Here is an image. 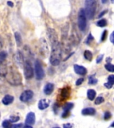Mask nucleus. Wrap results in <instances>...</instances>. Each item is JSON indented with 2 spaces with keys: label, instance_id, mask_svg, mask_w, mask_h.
<instances>
[{
  "label": "nucleus",
  "instance_id": "obj_1",
  "mask_svg": "<svg viewBox=\"0 0 114 128\" xmlns=\"http://www.w3.org/2000/svg\"><path fill=\"white\" fill-rule=\"evenodd\" d=\"M62 47L60 42L52 45V53L50 56V63L52 66H57L62 61Z\"/></svg>",
  "mask_w": 114,
  "mask_h": 128
},
{
  "label": "nucleus",
  "instance_id": "obj_2",
  "mask_svg": "<svg viewBox=\"0 0 114 128\" xmlns=\"http://www.w3.org/2000/svg\"><path fill=\"white\" fill-rule=\"evenodd\" d=\"M7 81L10 85L13 86H20L22 84V77L21 74L15 68H11L10 72L6 76Z\"/></svg>",
  "mask_w": 114,
  "mask_h": 128
},
{
  "label": "nucleus",
  "instance_id": "obj_3",
  "mask_svg": "<svg viewBox=\"0 0 114 128\" xmlns=\"http://www.w3.org/2000/svg\"><path fill=\"white\" fill-rule=\"evenodd\" d=\"M85 12L86 17L89 20H92L94 18L96 11V2L95 0H86L85 3Z\"/></svg>",
  "mask_w": 114,
  "mask_h": 128
},
{
  "label": "nucleus",
  "instance_id": "obj_4",
  "mask_svg": "<svg viewBox=\"0 0 114 128\" xmlns=\"http://www.w3.org/2000/svg\"><path fill=\"white\" fill-rule=\"evenodd\" d=\"M78 27L82 32H84L87 27V17L84 9H81L78 14Z\"/></svg>",
  "mask_w": 114,
  "mask_h": 128
},
{
  "label": "nucleus",
  "instance_id": "obj_5",
  "mask_svg": "<svg viewBox=\"0 0 114 128\" xmlns=\"http://www.w3.org/2000/svg\"><path fill=\"white\" fill-rule=\"evenodd\" d=\"M24 75H25V78L27 80H31L34 78V71L32 67V64L30 61L27 60L25 62L24 66Z\"/></svg>",
  "mask_w": 114,
  "mask_h": 128
},
{
  "label": "nucleus",
  "instance_id": "obj_6",
  "mask_svg": "<svg viewBox=\"0 0 114 128\" xmlns=\"http://www.w3.org/2000/svg\"><path fill=\"white\" fill-rule=\"evenodd\" d=\"M35 72H36V78L38 80H42L45 77V72H44V68L42 67V63L40 61L37 60L35 64Z\"/></svg>",
  "mask_w": 114,
  "mask_h": 128
},
{
  "label": "nucleus",
  "instance_id": "obj_7",
  "mask_svg": "<svg viewBox=\"0 0 114 128\" xmlns=\"http://www.w3.org/2000/svg\"><path fill=\"white\" fill-rule=\"evenodd\" d=\"M70 94H71V89H70V87L64 88L61 90L60 95L58 96H59V100L61 102L66 101V100L70 98Z\"/></svg>",
  "mask_w": 114,
  "mask_h": 128
},
{
  "label": "nucleus",
  "instance_id": "obj_8",
  "mask_svg": "<svg viewBox=\"0 0 114 128\" xmlns=\"http://www.w3.org/2000/svg\"><path fill=\"white\" fill-rule=\"evenodd\" d=\"M34 92H32V90H26L20 96V100L21 102L26 103V102H28L32 100L34 97Z\"/></svg>",
  "mask_w": 114,
  "mask_h": 128
},
{
  "label": "nucleus",
  "instance_id": "obj_9",
  "mask_svg": "<svg viewBox=\"0 0 114 128\" xmlns=\"http://www.w3.org/2000/svg\"><path fill=\"white\" fill-rule=\"evenodd\" d=\"M48 36L50 40V42L51 43V45H53L54 44H56L59 42L58 40V36L56 32L54 29L49 28L48 30Z\"/></svg>",
  "mask_w": 114,
  "mask_h": 128
},
{
  "label": "nucleus",
  "instance_id": "obj_10",
  "mask_svg": "<svg viewBox=\"0 0 114 128\" xmlns=\"http://www.w3.org/2000/svg\"><path fill=\"white\" fill-rule=\"evenodd\" d=\"M40 43V50L41 54L42 56H46L48 54V52H49V49H48L47 42L45 40V39H41Z\"/></svg>",
  "mask_w": 114,
  "mask_h": 128
},
{
  "label": "nucleus",
  "instance_id": "obj_11",
  "mask_svg": "<svg viewBox=\"0 0 114 128\" xmlns=\"http://www.w3.org/2000/svg\"><path fill=\"white\" fill-rule=\"evenodd\" d=\"M14 60L18 66L20 67H24L25 62H24V55L22 54L21 52H18L17 54L15 55V58H14Z\"/></svg>",
  "mask_w": 114,
  "mask_h": 128
},
{
  "label": "nucleus",
  "instance_id": "obj_12",
  "mask_svg": "<svg viewBox=\"0 0 114 128\" xmlns=\"http://www.w3.org/2000/svg\"><path fill=\"white\" fill-rule=\"evenodd\" d=\"M36 123V115L33 112H30L27 115L26 119V124L27 126H34Z\"/></svg>",
  "mask_w": 114,
  "mask_h": 128
},
{
  "label": "nucleus",
  "instance_id": "obj_13",
  "mask_svg": "<svg viewBox=\"0 0 114 128\" xmlns=\"http://www.w3.org/2000/svg\"><path fill=\"white\" fill-rule=\"evenodd\" d=\"M74 71L76 74L81 76H85L87 74V70L86 68H84L83 66H79V65H75L74 66Z\"/></svg>",
  "mask_w": 114,
  "mask_h": 128
},
{
  "label": "nucleus",
  "instance_id": "obj_14",
  "mask_svg": "<svg viewBox=\"0 0 114 128\" xmlns=\"http://www.w3.org/2000/svg\"><path fill=\"white\" fill-rule=\"evenodd\" d=\"M50 101L44 99V100H41L38 104V108L40 110H45L50 106Z\"/></svg>",
  "mask_w": 114,
  "mask_h": 128
},
{
  "label": "nucleus",
  "instance_id": "obj_15",
  "mask_svg": "<svg viewBox=\"0 0 114 128\" xmlns=\"http://www.w3.org/2000/svg\"><path fill=\"white\" fill-rule=\"evenodd\" d=\"M54 90V85L53 84H48L44 89V94L47 96H50L53 93Z\"/></svg>",
  "mask_w": 114,
  "mask_h": 128
},
{
  "label": "nucleus",
  "instance_id": "obj_16",
  "mask_svg": "<svg viewBox=\"0 0 114 128\" xmlns=\"http://www.w3.org/2000/svg\"><path fill=\"white\" fill-rule=\"evenodd\" d=\"M14 101V97L10 95H6L2 100V103L5 106H9L12 104Z\"/></svg>",
  "mask_w": 114,
  "mask_h": 128
},
{
  "label": "nucleus",
  "instance_id": "obj_17",
  "mask_svg": "<svg viewBox=\"0 0 114 128\" xmlns=\"http://www.w3.org/2000/svg\"><path fill=\"white\" fill-rule=\"evenodd\" d=\"M8 73V69L6 65L0 64V78H6V76Z\"/></svg>",
  "mask_w": 114,
  "mask_h": 128
},
{
  "label": "nucleus",
  "instance_id": "obj_18",
  "mask_svg": "<svg viewBox=\"0 0 114 128\" xmlns=\"http://www.w3.org/2000/svg\"><path fill=\"white\" fill-rule=\"evenodd\" d=\"M96 113V110L94 108H86V109L82 110V115H84V116H94Z\"/></svg>",
  "mask_w": 114,
  "mask_h": 128
},
{
  "label": "nucleus",
  "instance_id": "obj_19",
  "mask_svg": "<svg viewBox=\"0 0 114 128\" xmlns=\"http://www.w3.org/2000/svg\"><path fill=\"white\" fill-rule=\"evenodd\" d=\"M15 39L16 41V44L18 47H21L22 46V38L21 34L19 32H16L15 33Z\"/></svg>",
  "mask_w": 114,
  "mask_h": 128
},
{
  "label": "nucleus",
  "instance_id": "obj_20",
  "mask_svg": "<svg viewBox=\"0 0 114 128\" xmlns=\"http://www.w3.org/2000/svg\"><path fill=\"white\" fill-rule=\"evenodd\" d=\"M87 96H88V98L89 100H91V101H93L96 96V91L94 90H89L88 91V93H87Z\"/></svg>",
  "mask_w": 114,
  "mask_h": 128
},
{
  "label": "nucleus",
  "instance_id": "obj_21",
  "mask_svg": "<svg viewBox=\"0 0 114 128\" xmlns=\"http://www.w3.org/2000/svg\"><path fill=\"white\" fill-rule=\"evenodd\" d=\"M8 57V54L6 52H0V64H3Z\"/></svg>",
  "mask_w": 114,
  "mask_h": 128
},
{
  "label": "nucleus",
  "instance_id": "obj_22",
  "mask_svg": "<svg viewBox=\"0 0 114 128\" xmlns=\"http://www.w3.org/2000/svg\"><path fill=\"white\" fill-rule=\"evenodd\" d=\"M84 57L88 61H92L93 58V54L89 50H86V52H84Z\"/></svg>",
  "mask_w": 114,
  "mask_h": 128
},
{
  "label": "nucleus",
  "instance_id": "obj_23",
  "mask_svg": "<svg viewBox=\"0 0 114 128\" xmlns=\"http://www.w3.org/2000/svg\"><path fill=\"white\" fill-rule=\"evenodd\" d=\"M74 106V104H72V103H67L64 106V111H70V110L73 109Z\"/></svg>",
  "mask_w": 114,
  "mask_h": 128
},
{
  "label": "nucleus",
  "instance_id": "obj_24",
  "mask_svg": "<svg viewBox=\"0 0 114 128\" xmlns=\"http://www.w3.org/2000/svg\"><path fill=\"white\" fill-rule=\"evenodd\" d=\"M107 24H108V23H107V20H105V19L100 20V21H98V23H97L98 26H99L100 28H104V27L107 26Z\"/></svg>",
  "mask_w": 114,
  "mask_h": 128
},
{
  "label": "nucleus",
  "instance_id": "obj_25",
  "mask_svg": "<svg viewBox=\"0 0 114 128\" xmlns=\"http://www.w3.org/2000/svg\"><path fill=\"white\" fill-rule=\"evenodd\" d=\"M12 126V122L10 120H5L2 123V127L4 128H10Z\"/></svg>",
  "mask_w": 114,
  "mask_h": 128
},
{
  "label": "nucleus",
  "instance_id": "obj_26",
  "mask_svg": "<svg viewBox=\"0 0 114 128\" xmlns=\"http://www.w3.org/2000/svg\"><path fill=\"white\" fill-rule=\"evenodd\" d=\"M98 83V80L95 78V76H90L89 78V84L90 85H95Z\"/></svg>",
  "mask_w": 114,
  "mask_h": 128
},
{
  "label": "nucleus",
  "instance_id": "obj_27",
  "mask_svg": "<svg viewBox=\"0 0 114 128\" xmlns=\"http://www.w3.org/2000/svg\"><path fill=\"white\" fill-rule=\"evenodd\" d=\"M105 68H106V69L108 70V72H112V73L114 72V66L110 64V63L106 64V66H105Z\"/></svg>",
  "mask_w": 114,
  "mask_h": 128
},
{
  "label": "nucleus",
  "instance_id": "obj_28",
  "mask_svg": "<svg viewBox=\"0 0 114 128\" xmlns=\"http://www.w3.org/2000/svg\"><path fill=\"white\" fill-rule=\"evenodd\" d=\"M20 120V118L19 116H10V121L12 123H16V122H19Z\"/></svg>",
  "mask_w": 114,
  "mask_h": 128
},
{
  "label": "nucleus",
  "instance_id": "obj_29",
  "mask_svg": "<svg viewBox=\"0 0 114 128\" xmlns=\"http://www.w3.org/2000/svg\"><path fill=\"white\" fill-rule=\"evenodd\" d=\"M104 101H105V100H104V98H102V97H98L96 100V101H95V104H96V105H100L102 103H104Z\"/></svg>",
  "mask_w": 114,
  "mask_h": 128
},
{
  "label": "nucleus",
  "instance_id": "obj_30",
  "mask_svg": "<svg viewBox=\"0 0 114 128\" xmlns=\"http://www.w3.org/2000/svg\"><path fill=\"white\" fill-rule=\"evenodd\" d=\"M94 40V37L92 36V34H90L89 36L88 37V40H87V42H86V43H87V44H88V45H90V44L92 43V42Z\"/></svg>",
  "mask_w": 114,
  "mask_h": 128
},
{
  "label": "nucleus",
  "instance_id": "obj_31",
  "mask_svg": "<svg viewBox=\"0 0 114 128\" xmlns=\"http://www.w3.org/2000/svg\"><path fill=\"white\" fill-rule=\"evenodd\" d=\"M108 82L112 85H114V75H112L108 77Z\"/></svg>",
  "mask_w": 114,
  "mask_h": 128
},
{
  "label": "nucleus",
  "instance_id": "obj_32",
  "mask_svg": "<svg viewBox=\"0 0 114 128\" xmlns=\"http://www.w3.org/2000/svg\"><path fill=\"white\" fill-rule=\"evenodd\" d=\"M111 117H112V115H111V114L109 112H106L105 114H104V119L106 120H110Z\"/></svg>",
  "mask_w": 114,
  "mask_h": 128
},
{
  "label": "nucleus",
  "instance_id": "obj_33",
  "mask_svg": "<svg viewBox=\"0 0 114 128\" xmlns=\"http://www.w3.org/2000/svg\"><path fill=\"white\" fill-rule=\"evenodd\" d=\"M70 115V111H64V112L62 114V118H68Z\"/></svg>",
  "mask_w": 114,
  "mask_h": 128
},
{
  "label": "nucleus",
  "instance_id": "obj_34",
  "mask_svg": "<svg viewBox=\"0 0 114 128\" xmlns=\"http://www.w3.org/2000/svg\"><path fill=\"white\" fill-rule=\"evenodd\" d=\"M107 35H108V32H107V30H105L102 34V42H104L105 40H106V38H107Z\"/></svg>",
  "mask_w": 114,
  "mask_h": 128
},
{
  "label": "nucleus",
  "instance_id": "obj_35",
  "mask_svg": "<svg viewBox=\"0 0 114 128\" xmlns=\"http://www.w3.org/2000/svg\"><path fill=\"white\" fill-rule=\"evenodd\" d=\"M23 128V124H14V125H12L10 128Z\"/></svg>",
  "mask_w": 114,
  "mask_h": 128
},
{
  "label": "nucleus",
  "instance_id": "obj_36",
  "mask_svg": "<svg viewBox=\"0 0 114 128\" xmlns=\"http://www.w3.org/2000/svg\"><path fill=\"white\" fill-rule=\"evenodd\" d=\"M103 58H104V55H100V56H98V58H97V61H96L97 64L101 63L102 62V60H103Z\"/></svg>",
  "mask_w": 114,
  "mask_h": 128
},
{
  "label": "nucleus",
  "instance_id": "obj_37",
  "mask_svg": "<svg viewBox=\"0 0 114 128\" xmlns=\"http://www.w3.org/2000/svg\"><path fill=\"white\" fill-rule=\"evenodd\" d=\"M84 78H80V79H79V80L76 82V86H80V85H82V83L84 82Z\"/></svg>",
  "mask_w": 114,
  "mask_h": 128
},
{
  "label": "nucleus",
  "instance_id": "obj_38",
  "mask_svg": "<svg viewBox=\"0 0 114 128\" xmlns=\"http://www.w3.org/2000/svg\"><path fill=\"white\" fill-rule=\"evenodd\" d=\"M104 86H105L107 89H109V90H110V89H111V88L113 87V85H112L110 83L108 82V83H106V84H104Z\"/></svg>",
  "mask_w": 114,
  "mask_h": 128
},
{
  "label": "nucleus",
  "instance_id": "obj_39",
  "mask_svg": "<svg viewBox=\"0 0 114 128\" xmlns=\"http://www.w3.org/2000/svg\"><path fill=\"white\" fill-rule=\"evenodd\" d=\"M4 40L2 38V36H0V50H2L4 47Z\"/></svg>",
  "mask_w": 114,
  "mask_h": 128
},
{
  "label": "nucleus",
  "instance_id": "obj_40",
  "mask_svg": "<svg viewBox=\"0 0 114 128\" xmlns=\"http://www.w3.org/2000/svg\"><path fill=\"white\" fill-rule=\"evenodd\" d=\"M64 128H73V126L71 124H64Z\"/></svg>",
  "mask_w": 114,
  "mask_h": 128
},
{
  "label": "nucleus",
  "instance_id": "obj_41",
  "mask_svg": "<svg viewBox=\"0 0 114 128\" xmlns=\"http://www.w3.org/2000/svg\"><path fill=\"white\" fill-rule=\"evenodd\" d=\"M110 41H111L112 44H114V32L112 33L111 36H110Z\"/></svg>",
  "mask_w": 114,
  "mask_h": 128
},
{
  "label": "nucleus",
  "instance_id": "obj_42",
  "mask_svg": "<svg viewBox=\"0 0 114 128\" xmlns=\"http://www.w3.org/2000/svg\"><path fill=\"white\" fill-rule=\"evenodd\" d=\"M59 108V106L58 105V104H55V106L54 107V112L56 114H57V112H58V109Z\"/></svg>",
  "mask_w": 114,
  "mask_h": 128
},
{
  "label": "nucleus",
  "instance_id": "obj_43",
  "mask_svg": "<svg viewBox=\"0 0 114 128\" xmlns=\"http://www.w3.org/2000/svg\"><path fill=\"white\" fill-rule=\"evenodd\" d=\"M107 12H108V11H107V10H106V11H104L103 12H102V13H101V14H100V16H99V18H101L102 17H103V16H104V15H105V14L107 13Z\"/></svg>",
  "mask_w": 114,
  "mask_h": 128
},
{
  "label": "nucleus",
  "instance_id": "obj_44",
  "mask_svg": "<svg viewBox=\"0 0 114 128\" xmlns=\"http://www.w3.org/2000/svg\"><path fill=\"white\" fill-rule=\"evenodd\" d=\"M8 5L10 6V7H12V8H13V7H14V3H13V2H8Z\"/></svg>",
  "mask_w": 114,
  "mask_h": 128
},
{
  "label": "nucleus",
  "instance_id": "obj_45",
  "mask_svg": "<svg viewBox=\"0 0 114 128\" xmlns=\"http://www.w3.org/2000/svg\"><path fill=\"white\" fill-rule=\"evenodd\" d=\"M32 128L31 126H27V125H26V126H24V128Z\"/></svg>",
  "mask_w": 114,
  "mask_h": 128
},
{
  "label": "nucleus",
  "instance_id": "obj_46",
  "mask_svg": "<svg viewBox=\"0 0 114 128\" xmlns=\"http://www.w3.org/2000/svg\"><path fill=\"white\" fill-rule=\"evenodd\" d=\"M102 3H103V4H106V3L108 2V0H102Z\"/></svg>",
  "mask_w": 114,
  "mask_h": 128
},
{
  "label": "nucleus",
  "instance_id": "obj_47",
  "mask_svg": "<svg viewBox=\"0 0 114 128\" xmlns=\"http://www.w3.org/2000/svg\"><path fill=\"white\" fill-rule=\"evenodd\" d=\"M109 61H110V62H111V61H112V59H111V58H108V60H107V62H109Z\"/></svg>",
  "mask_w": 114,
  "mask_h": 128
},
{
  "label": "nucleus",
  "instance_id": "obj_48",
  "mask_svg": "<svg viewBox=\"0 0 114 128\" xmlns=\"http://www.w3.org/2000/svg\"><path fill=\"white\" fill-rule=\"evenodd\" d=\"M111 127H112V128H114V122L112 123V124L111 125Z\"/></svg>",
  "mask_w": 114,
  "mask_h": 128
},
{
  "label": "nucleus",
  "instance_id": "obj_49",
  "mask_svg": "<svg viewBox=\"0 0 114 128\" xmlns=\"http://www.w3.org/2000/svg\"><path fill=\"white\" fill-rule=\"evenodd\" d=\"M111 2H112V4H114V0H111Z\"/></svg>",
  "mask_w": 114,
  "mask_h": 128
},
{
  "label": "nucleus",
  "instance_id": "obj_50",
  "mask_svg": "<svg viewBox=\"0 0 114 128\" xmlns=\"http://www.w3.org/2000/svg\"></svg>",
  "mask_w": 114,
  "mask_h": 128
},
{
  "label": "nucleus",
  "instance_id": "obj_51",
  "mask_svg": "<svg viewBox=\"0 0 114 128\" xmlns=\"http://www.w3.org/2000/svg\"><path fill=\"white\" fill-rule=\"evenodd\" d=\"M0 117H1V114H0Z\"/></svg>",
  "mask_w": 114,
  "mask_h": 128
}]
</instances>
